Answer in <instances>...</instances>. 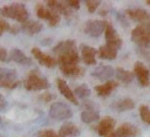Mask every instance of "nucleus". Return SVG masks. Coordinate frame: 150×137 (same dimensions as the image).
<instances>
[{
    "label": "nucleus",
    "instance_id": "1",
    "mask_svg": "<svg viewBox=\"0 0 150 137\" xmlns=\"http://www.w3.org/2000/svg\"><path fill=\"white\" fill-rule=\"evenodd\" d=\"M0 15L5 18L13 19L18 22H25L28 20V11L23 4L15 2L8 6H4L0 8Z\"/></svg>",
    "mask_w": 150,
    "mask_h": 137
},
{
    "label": "nucleus",
    "instance_id": "2",
    "mask_svg": "<svg viewBox=\"0 0 150 137\" xmlns=\"http://www.w3.org/2000/svg\"><path fill=\"white\" fill-rule=\"evenodd\" d=\"M23 87L27 89V90H33V91H36V90H42V89H48L50 87L48 80L46 77H43L39 70L34 69L32 70L27 77L25 78L23 81Z\"/></svg>",
    "mask_w": 150,
    "mask_h": 137
},
{
    "label": "nucleus",
    "instance_id": "3",
    "mask_svg": "<svg viewBox=\"0 0 150 137\" xmlns=\"http://www.w3.org/2000/svg\"><path fill=\"white\" fill-rule=\"evenodd\" d=\"M35 13H36V16L39 19L47 20L50 26H56L60 22V19H61V15L56 11H54L52 8H48L42 4H38L35 6Z\"/></svg>",
    "mask_w": 150,
    "mask_h": 137
},
{
    "label": "nucleus",
    "instance_id": "4",
    "mask_svg": "<svg viewBox=\"0 0 150 137\" xmlns=\"http://www.w3.org/2000/svg\"><path fill=\"white\" fill-rule=\"evenodd\" d=\"M131 40L139 47L150 44V28L144 25H138L131 30Z\"/></svg>",
    "mask_w": 150,
    "mask_h": 137
},
{
    "label": "nucleus",
    "instance_id": "5",
    "mask_svg": "<svg viewBox=\"0 0 150 137\" xmlns=\"http://www.w3.org/2000/svg\"><path fill=\"white\" fill-rule=\"evenodd\" d=\"M49 116L57 121H64L73 116V111L63 102H55L49 108Z\"/></svg>",
    "mask_w": 150,
    "mask_h": 137
},
{
    "label": "nucleus",
    "instance_id": "6",
    "mask_svg": "<svg viewBox=\"0 0 150 137\" xmlns=\"http://www.w3.org/2000/svg\"><path fill=\"white\" fill-rule=\"evenodd\" d=\"M107 25L108 22L104 20H88L83 27V32L89 36L97 37L104 33Z\"/></svg>",
    "mask_w": 150,
    "mask_h": 137
},
{
    "label": "nucleus",
    "instance_id": "7",
    "mask_svg": "<svg viewBox=\"0 0 150 137\" xmlns=\"http://www.w3.org/2000/svg\"><path fill=\"white\" fill-rule=\"evenodd\" d=\"M104 36H105V41H107V46L118 50L122 46V39L121 36L118 35V33L116 32V29L114 28L112 25L108 23L107 27H105V30H104Z\"/></svg>",
    "mask_w": 150,
    "mask_h": 137
},
{
    "label": "nucleus",
    "instance_id": "8",
    "mask_svg": "<svg viewBox=\"0 0 150 137\" xmlns=\"http://www.w3.org/2000/svg\"><path fill=\"white\" fill-rule=\"evenodd\" d=\"M134 75L137 77L138 83L142 87H148L150 84V76H149V69L144 66L143 62L137 61L134 64Z\"/></svg>",
    "mask_w": 150,
    "mask_h": 137
},
{
    "label": "nucleus",
    "instance_id": "9",
    "mask_svg": "<svg viewBox=\"0 0 150 137\" xmlns=\"http://www.w3.org/2000/svg\"><path fill=\"white\" fill-rule=\"evenodd\" d=\"M125 14L136 22H139L141 25H144L148 27L150 22V14L144 8H129L125 11Z\"/></svg>",
    "mask_w": 150,
    "mask_h": 137
},
{
    "label": "nucleus",
    "instance_id": "10",
    "mask_svg": "<svg viewBox=\"0 0 150 137\" xmlns=\"http://www.w3.org/2000/svg\"><path fill=\"white\" fill-rule=\"evenodd\" d=\"M79 61H80V56H79V53L76 52V48H75V49L68 50V52L59 55L57 60H56V64H59V67H61V66H77Z\"/></svg>",
    "mask_w": 150,
    "mask_h": 137
},
{
    "label": "nucleus",
    "instance_id": "11",
    "mask_svg": "<svg viewBox=\"0 0 150 137\" xmlns=\"http://www.w3.org/2000/svg\"><path fill=\"white\" fill-rule=\"evenodd\" d=\"M84 110L81 112V121L83 123H93L95 121H97L100 118V114L98 110L96 109L95 104L93 103H84Z\"/></svg>",
    "mask_w": 150,
    "mask_h": 137
},
{
    "label": "nucleus",
    "instance_id": "12",
    "mask_svg": "<svg viewBox=\"0 0 150 137\" xmlns=\"http://www.w3.org/2000/svg\"><path fill=\"white\" fill-rule=\"evenodd\" d=\"M32 54H33L34 59H36L40 64H42V66H45V67H47V68H54V67L56 66V60H55L54 57H52L50 55H48V54L41 52V50H40L39 48H36V47L32 48Z\"/></svg>",
    "mask_w": 150,
    "mask_h": 137
},
{
    "label": "nucleus",
    "instance_id": "13",
    "mask_svg": "<svg viewBox=\"0 0 150 137\" xmlns=\"http://www.w3.org/2000/svg\"><path fill=\"white\" fill-rule=\"evenodd\" d=\"M114 69L111 66L108 64H98L93 71H91V76L96 77L100 81H110V78L114 75Z\"/></svg>",
    "mask_w": 150,
    "mask_h": 137
},
{
    "label": "nucleus",
    "instance_id": "14",
    "mask_svg": "<svg viewBox=\"0 0 150 137\" xmlns=\"http://www.w3.org/2000/svg\"><path fill=\"white\" fill-rule=\"evenodd\" d=\"M138 133L139 130L135 125L130 123H123L114 131V137H136Z\"/></svg>",
    "mask_w": 150,
    "mask_h": 137
},
{
    "label": "nucleus",
    "instance_id": "15",
    "mask_svg": "<svg viewBox=\"0 0 150 137\" xmlns=\"http://www.w3.org/2000/svg\"><path fill=\"white\" fill-rule=\"evenodd\" d=\"M114 126H115V119L110 116H104L97 125V132L101 137H105L107 135H109L110 132L114 131Z\"/></svg>",
    "mask_w": 150,
    "mask_h": 137
},
{
    "label": "nucleus",
    "instance_id": "16",
    "mask_svg": "<svg viewBox=\"0 0 150 137\" xmlns=\"http://www.w3.org/2000/svg\"><path fill=\"white\" fill-rule=\"evenodd\" d=\"M56 84H57V89H59V91L62 94V96H64V97H66L69 102H71L73 104L79 105L77 98L75 97L73 90L69 88V85L67 84V82H66L63 78H57V80H56Z\"/></svg>",
    "mask_w": 150,
    "mask_h": 137
},
{
    "label": "nucleus",
    "instance_id": "17",
    "mask_svg": "<svg viewBox=\"0 0 150 137\" xmlns=\"http://www.w3.org/2000/svg\"><path fill=\"white\" fill-rule=\"evenodd\" d=\"M47 2V6L48 8H52L54 11H56L59 14H63L64 16L69 18L73 12H71V8L68 7V5L66 4V1H56V0H48L46 1Z\"/></svg>",
    "mask_w": 150,
    "mask_h": 137
},
{
    "label": "nucleus",
    "instance_id": "18",
    "mask_svg": "<svg viewBox=\"0 0 150 137\" xmlns=\"http://www.w3.org/2000/svg\"><path fill=\"white\" fill-rule=\"evenodd\" d=\"M96 53L97 50L88 44H81V55H82V60L86 64H95L96 63Z\"/></svg>",
    "mask_w": 150,
    "mask_h": 137
},
{
    "label": "nucleus",
    "instance_id": "19",
    "mask_svg": "<svg viewBox=\"0 0 150 137\" xmlns=\"http://www.w3.org/2000/svg\"><path fill=\"white\" fill-rule=\"evenodd\" d=\"M118 87L117 81H107L103 84H98L95 87V91L100 97H108L112 90H115Z\"/></svg>",
    "mask_w": 150,
    "mask_h": 137
},
{
    "label": "nucleus",
    "instance_id": "20",
    "mask_svg": "<svg viewBox=\"0 0 150 137\" xmlns=\"http://www.w3.org/2000/svg\"><path fill=\"white\" fill-rule=\"evenodd\" d=\"M20 29L28 35H35L42 30V23L40 21H35V20H27V21L22 22Z\"/></svg>",
    "mask_w": 150,
    "mask_h": 137
},
{
    "label": "nucleus",
    "instance_id": "21",
    "mask_svg": "<svg viewBox=\"0 0 150 137\" xmlns=\"http://www.w3.org/2000/svg\"><path fill=\"white\" fill-rule=\"evenodd\" d=\"M8 56H9V60H13L14 62H16L19 64H22V66H30L32 64V59H29L19 48H13Z\"/></svg>",
    "mask_w": 150,
    "mask_h": 137
},
{
    "label": "nucleus",
    "instance_id": "22",
    "mask_svg": "<svg viewBox=\"0 0 150 137\" xmlns=\"http://www.w3.org/2000/svg\"><path fill=\"white\" fill-rule=\"evenodd\" d=\"M79 135H80V129H79V126H76L74 123H70V122L64 123V124L60 128V130H59V132H57V136H59V137L79 136Z\"/></svg>",
    "mask_w": 150,
    "mask_h": 137
},
{
    "label": "nucleus",
    "instance_id": "23",
    "mask_svg": "<svg viewBox=\"0 0 150 137\" xmlns=\"http://www.w3.org/2000/svg\"><path fill=\"white\" fill-rule=\"evenodd\" d=\"M60 70L61 73L64 75V76H68V77H81L83 74H84V69L79 67V66H61L60 67Z\"/></svg>",
    "mask_w": 150,
    "mask_h": 137
},
{
    "label": "nucleus",
    "instance_id": "24",
    "mask_svg": "<svg viewBox=\"0 0 150 137\" xmlns=\"http://www.w3.org/2000/svg\"><path fill=\"white\" fill-rule=\"evenodd\" d=\"M76 48V43L74 40L71 39H68V40H64V41H61L59 42L54 48H53V52L59 56L68 50H71V49H75Z\"/></svg>",
    "mask_w": 150,
    "mask_h": 137
},
{
    "label": "nucleus",
    "instance_id": "25",
    "mask_svg": "<svg viewBox=\"0 0 150 137\" xmlns=\"http://www.w3.org/2000/svg\"><path fill=\"white\" fill-rule=\"evenodd\" d=\"M111 108H114L117 111H127V110H131L135 108V102L131 98H123V100H118L114 102L111 104Z\"/></svg>",
    "mask_w": 150,
    "mask_h": 137
},
{
    "label": "nucleus",
    "instance_id": "26",
    "mask_svg": "<svg viewBox=\"0 0 150 137\" xmlns=\"http://www.w3.org/2000/svg\"><path fill=\"white\" fill-rule=\"evenodd\" d=\"M97 54L101 59L103 60H115L116 56H117V50L104 44V46H101L97 50Z\"/></svg>",
    "mask_w": 150,
    "mask_h": 137
},
{
    "label": "nucleus",
    "instance_id": "27",
    "mask_svg": "<svg viewBox=\"0 0 150 137\" xmlns=\"http://www.w3.org/2000/svg\"><path fill=\"white\" fill-rule=\"evenodd\" d=\"M134 73L129 71V70H125L123 68H117L116 69V77L123 82V83H130L132 80H134Z\"/></svg>",
    "mask_w": 150,
    "mask_h": 137
},
{
    "label": "nucleus",
    "instance_id": "28",
    "mask_svg": "<svg viewBox=\"0 0 150 137\" xmlns=\"http://www.w3.org/2000/svg\"><path fill=\"white\" fill-rule=\"evenodd\" d=\"M73 93H74L75 97L77 96L79 98H87L88 96H90V93L91 91H90V89L88 88L87 84H80V85H77L75 88V90Z\"/></svg>",
    "mask_w": 150,
    "mask_h": 137
},
{
    "label": "nucleus",
    "instance_id": "29",
    "mask_svg": "<svg viewBox=\"0 0 150 137\" xmlns=\"http://www.w3.org/2000/svg\"><path fill=\"white\" fill-rule=\"evenodd\" d=\"M139 117L144 123L150 125V108L146 104H142L139 107Z\"/></svg>",
    "mask_w": 150,
    "mask_h": 137
},
{
    "label": "nucleus",
    "instance_id": "30",
    "mask_svg": "<svg viewBox=\"0 0 150 137\" xmlns=\"http://www.w3.org/2000/svg\"><path fill=\"white\" fill-rule=\"evenodd\" d=\"M0 77L7 78V80H12V81H16L18 80V74L13 69H4V68H0Z\"/></svg>",
    "mask_w": 150,
    "mask_h": 137
},
{
    "label": "nucleus",
    "instance_id": "31",
    "mask_svg": "<svg viewBox=\"0 0 150 137\" xmlns=\"http://www.w3.org/2000/svg\"><path fill=\"white\" fill-rule=\"evenodd\" d=\"M20 84V81H12V80H7V78H2L0 77V88H7V89H14Z\"/></svg>",
    "mask_w": 150,
    "mask_h": 137
},
{
    "label": "nucleus",
    "instance_id": "32",
    "mask_svg": "<svg viewBox=\"0 0 150 137\" xmlns=\"http://www.w3.org/2000/svg\"><path fill=\"white\" fill-rule=\"evenodd\" d=\"M84 2H86V6H87L89 13H94L98 8V6L101 5L100 0H86Z\"/></svg>",
    "mask_w": 150,
    "mask_h": 137
},
{
    "label": "nucleus",
    "instance_id": "33",
    "mask_svg": "<svg viewBox=\"0 0 150 137\" xmlns=\"http://www.w3.org/2000/svg\"><path fill=\"white\" fill-rule=\"evenodd\" d=\"M36 137H59L57 133L52 130V129H45V130H40L36 133Z\"/></svg>",
    "mask_w": 150,
    "mask_h": 137
},
{
    "label": "nucleus",
    "instance_id": "34",
    "mask_svg": "<svg viewBox=\"0 0 150 137\" xmlns=\"http://www.w3.org/2000/svg\"><path fill=\"white\" fill-rule=\"evenodd\" d=\"M0 61L1 62H9L11 61L7 50L4 47H1V46H0Z\"/></svg>",
    "mask_w": 150,
    "mask_h": 137
},
{
    "label": "nucleus",
    "instance_id": "35",
    "mask_svg": "<svg viewBox=\"0 0 150 137\" xmlns=\"http://www.w3.org/2000/svg\"><path fill=\"white\" fill-rule=\"evenodd\" d=\"M9 27H11V25H9L7 21H5L4 19H0V35H1L4 32L9 30Z\"/></svg>",
    "mask_w": 150,
    "mask_h": 137
},
{
    "label": "nucleus",
    "instance_id": "36",
    "mask_svg": "<svg viewBox=\"0 0 150 137\" xmlns=\"http://www.w3.org/2000/svg\"><path fill=\"white\" fill-rule=\"evenodd\" d=\"M66 4L71 9H79L80 8V1L79 0H67Z\"/></svg>",
    "mask_w": 150,
    "mask_h": 137
},
{
    "label": "nucleus",
    "instance_id": "37",
    "mask_svg": "<svg viewBox=\"0 0 150 137\" xmlns=\"http://www.w3.org/2000/svg\"><path fill=\"white\" fill-rule=\"evenodd\" d=\"M54 98V95L53 94H49V93H45L42 95H40V100H42L43 102H49Z\"/></svg>",
    "mask_w": 150,
    "mask_h": 137
},
{
    "label": "nucleus",
    "instance_id": "38",
    "mask_svg": "<svg viewBox=\"0 0 150 137\" xmlns=\"http://www.w3.org/2000/svg\"><path fill=\"white\" fill-rule=\"evenodd\" d=\"M6 107H7V102L4 98V96L0 94V111H4L6 109Z\"/></svg>",
    "mask_w": 150,
    "mask_h": 137
},
{
    "label": "nucleus",
    "instance_id": "39",
    "mask_svg": "<svg viewBox=\"0 0 150 137\" xmlns=\"http://www.w3.org/2000/svg\"><path fill=\"white\" fill-rule=\"evenodd\" d=\"M18 29H19V27H16V26H11L9 27V32L13 33V34H16L18 33Z\"/></svg>",
    "mask_w": 150,
    "mask_h": 137
},
{
    "label": "nucleus",
    "instance_id": "40",
    "mask_svg": "<svg viewBox=\"0 0 150 137\" xmlns=\"http://www.w3.org/2000/svg\"><path fill=\"white\" fill-rule=\"evenodd\" d=\"M146 4H148V5L150 6V0H148V1H146Z\"/></svg>",
    "mask_w": 150,
    "mask_h": 137
},
{
    "label": "nucleus",
    "instance_id": "41",
    "mask_svg": "<svg viewBox=\"0 0 150 137\" xmlns=\"http://www.w3.org/2000/svg\"><path fill=\"white\" fill-rule=\"evenodd\" d=\"M1 122H2V119H1V117H0V125H1Z\"/></svg>",
    "mask_w": 150,
    "mask_h": 137
},
{
    "label": "nucleus",
    "instance_id": "42",
    "mask_svg": "<svg viewBox=\"0 0 150 137\" xmlns=\"http://www.w3.org/2000/svg\"><path fill=\"white\" fill-rule=\"evenodd\" d=\"M149 76H150V71H149Z\"/></svg>",
    "mask_w": 150,
    "mask_h": 137
}]
</instances>
